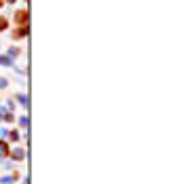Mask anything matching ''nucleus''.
I'll use <instances>...</instances> for the list:
<instances>
[{
    "label": "nucleus",
    "mask_w": 184,
    "mask_h": 184,
    "mask_svg": "<svg viewBox=\"0 0 184 184\" xmlns=\"http://www.w3.org/2000/svg\"><path fill=\"white\" fill-rule=\"evenodd\" d=\"M25 157V153H23V148H17V150H13V159L15 161H21Z\"/></svg>",
    "instance_id": "1"
},
{
    "label": "nucleus",
    "mask_w": 184,
    "mask_h": 184,
    "mask_svg": "<svg viewBox=\"0 0 184 184\" xmlns=\"http://www.w3.org/2000/svg\"><path fill=\"white\" fill-rule=\"evenodd\" d=\"M0 64H2V66H13V62H11L9 57H2V55H0Z\"/></svg>",
    "instance_id": "2"
},
{
    "label": "nucleus",
    "mask_w": 184,
    "mask_h": 184,
    "mask_svg": "<svg viewBox=\"0 0 184 184\" xmlns=\"http://www.w3.org/2000/svg\"><path fill=\"white\" fill-rule=\"evenodd\" d=\"M7 153H9V146L4 142H0V155H7Z\"/></svg>",
    "instance_id": "3"
},
{
    "label": "nucleus",
    "mask_w": 184,
    "mask_h": 184,
    "mask_svg": "<svg viewBox=\"0 0 184 184\" xmlns=\"http://www.w3.org/2000/svg\"><path fill=\"white\" fill-rule=\"evenodd\" d=\"M9 140H13V142H17V140H19V133H17V131H11V133H9Z\"/></svg>",
    "instance_id": "4"
},
{
    "label": "nucleus",
    "mask_w": 184,
    "mask_h": 184,
    "mask_svg": "<svg viewBox=\"0 0 184 184\" xmlns=\"http://www.w3.org/2000/svg\"><path fill=\"white\" fill-rule=\"evenodd\" d=\"M25 17H28V15H25L23 11H19V13H17V21H25Z\"/></svg>",
    "instance_id": "5"
},
{
    "label": "nucleus",
    "mask_w": 184,
    "mask_h": 184,
    "mask_svg": "<svg viewBox=\"0 0 184 184\" xmlns=\"http://www.w3.org/2000/svg\"><path fill=\"white\" fill-rule=\"evenodd\" d=\"M17 100H19V102H21V104H23V106H28V97H25V95H19Z\"/></svg>",
    "instance_id": "6"
},
{
    "label": "nucleus",
    "mask_w": 184,
    "mask_h": 184,
    "mask_svg": "<svg viewBox=\"0 0 184 184\" xmlns=\"http://www.w3.org/2000/svg\"><path fill=\"white\" fill-rule=\"evenodd\" d=\"M11 182H13V178H7V176H4L2 180H0V184H11Z\"/></svg>",
    "instance_id": "7"
},
{
    "label": "nucleus",
    "mask_w": 184,
    "mask_h": 184,
    "mask_svg": "<svg viewBox=\"0 0 184 184\" xmlns=\"http://www.w3.org/2000/svg\"><path fill=\"white\" fill-rule=\"evenodd\" d=\"M9 53H11V55H13V57H17V55H19V49H15V47H13V49H11Z\"/></svg>",
    "instance_id": "8"
},
{
    "label": "nucleus",
    "mask_w": 184,
    "mask_h": 184,
    "mask_svg": "<svg viewBox=\"0 0 184 184\" xmlns=\"http://www.w3.org/2000/svg\"><path fill=\"white\" fill-rule=\"evenodd\" d=\"M19 123H21V125L25 127V125H28V116H21V118H19Z\"/></svg>",
    "instance_id": "9"
},
{
    "label": "nucleus",
    "mask_w": 184,
    "mask_h": 184,
    "mask_svg": "<svg viewBox=\"0 0 184 184\" xmlns=\"http://www.w3.org/2000/svg\"><path fill=\"white\" fill-rule=\"evenodd\" d=\"M7 28V19H0V30H4Z\"/></svg>",
    "instance_id": "10"
},
{
    "label": "nucleus",
    "mask_w": 184,
    "mask_h": 184,
    "mask_svg": "<svg viewBox=\"0 0 184 184\" xmlns=\"http://www.w3.org/2000/svg\"><path fill=\"white\" fill-rule=\"evenodd\" d=\"M0 87H7V80L4 78H0Z\"/></svg>",
    "instance_id": "11"
}]
</instances>
